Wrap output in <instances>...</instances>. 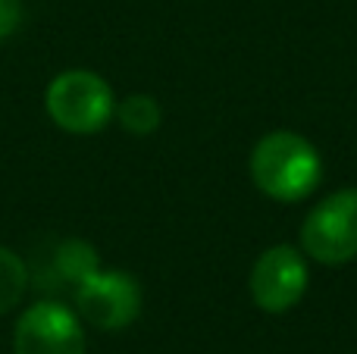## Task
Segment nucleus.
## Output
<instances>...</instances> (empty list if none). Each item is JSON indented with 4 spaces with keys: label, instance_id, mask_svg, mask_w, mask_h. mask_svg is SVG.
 <instances>
[{
    "label": "nucleus",
    "instance_id": "1",
    "mask_svg": "<svg viewBox=\"0 0 357 354\" xmlns=\"http://www.w3.org/2000/svg\"><path fill=\"white\" fill-rule=\"evenodd\" d=\"M251 182L273 201L295 204L317 192L323 179V157L310 138L291 129L266 132L251 151Z\"/></svg>",
    "mask_w": 357,
    "mask_h": 354
},
{
    "label": "nucleus",
    "instance_id": "2",
    "mask_svg": "<svg viewBox=\"0 0 357 354\" xmlns=\"http://www.w3.org/2000/svg\"><path fill=\"white\" fill-rule=\"evenodd\" d=\"M44 110L66 135H98L116 116V94L91 69H63L44 91Z\"/></svg>",
    "mask_w": 357,
    "mask_h": 354
},
{
    "label": "nucleus",
    "instance_id": "3",
    "mask_svg": "<svg viewBox=\"0 0 357 354\" xmlns=\"http://www.w3.org/2000/svg\"><path fill=\"white\" fill-rule=\"evenodd\" d=\"M301 251L323 267H342L357 261V188L326 194L304 217Z\"/></svg>",
    "mask_w": 357,
    "mask_h": 354
},
{
    "label": "nucleus",
    "instance_id": "4",
    "mask_svg": "<svg viewBox=\"0 0 357 354\" xmlns=\"http://www.w3.org/2000/svg\"><path fill=\"white\" fill-rule=\"evenodd\" d=\"M75 314L88 326L104 332H119L132 326L142 314V286L126 270H94L85 282L73 288Z\"/></svg>",
    "mask_w": 357,
    "mask_h": 354
},
{
    "label": "nucleus",
    "instance_id": "5",
    "mask_svg": "<svg viewBox=\"0 0 357 354\" xmlns=\"http://www.w3.org/2000/svg\"><path fill=\"white\" fill-rule=\"evenodd\" d=\"M310 286L307 254L295 245H273L251 267V301L264 314H285L304 298Z\"/></svg>",
    "mask_w": 357,
    "mask_h": 354
},
{
    "label": "nucleus",
    "instance_id": "6",
    "mask_svg": "<svg viewBox=\"0 0 357 354\" xmlns=\"http://www.w3.org/2000/svg\"><path fill=\"white\" fill-rule=\"evenodd\" d=\"M13 354H85L82 317L63 301H35L16 320Z\"/></svg>",
    "mask_w": 357,
    "mask_h": 354
},
{
    "label": "nucleus",
    "instance_id": "7",
    "mask_svg": "<svg viewBox=\"0 0 357 354\" xmlns=\"http://www.w3.org/2000/svg\"><path fill=\"white\" fill-rule=\"evenodd\" d=\"M100 270V254L91 242L85 238H63L50 251L47 267L41 270V282L38 286L50 288H69L73 292L79 282H85L88 276Z\"/></svg>",
    "mask_w": 357,
    "mask_h": 354
},
{
    "label": "nucleus",
    "instance_id": "8",
    "mask_svg": "<svg viewBox=\"0 0 357 354\" xmlns=\"http://www.w3.org/2000/svg\"><path fill=\"white\" fill-rule=\"evenodd\" d=\"M116 119L129 135H154L163 123V107L154 94H129V98L116 100Z\"/></svg>",
    "mask_w": 357,
    "mask_h": 354
},
{
    "label": "nucleus",
    "instance_id": "9",
    "mask_svg": "<svg viewBox=\"0 0 357 354\" xmlns=\"http://www.w3.org/2000/svg\"><path fill=\"white\" fill-rule=\"evenodd\" d=\"M29 286H31V273L29 263L22 261V254L0 245V317L22 305Z\"/></svg>",
    "mask_w": 357,
    "mask_h": 354
},
{
    "label": "nucleus",
    "instance_id": "10",
    "mask_svg": "<svg viewBox=\"0 0 357 354\" xmlns=\"http://www.w3.org/2000/svg\"><path fill=\"white\" fill-rule=\"evenodd\" d=\"M22 0H0V41L16 35V29L22 25Z\"/></svg>",
    "mask_w": 357,
    "mask_h": 354
}]
</instances>
